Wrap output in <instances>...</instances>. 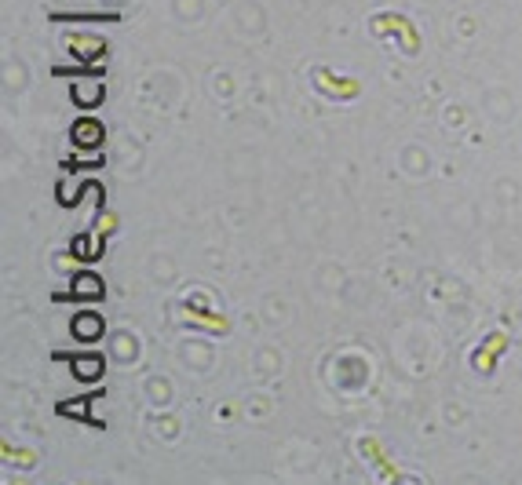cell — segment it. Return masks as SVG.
<instances>
[{"label": "cell", "mask_w": 522, "mask_h": 485, "mask_svg": "<svg viewBox=\"0 0 522 485\" xmlns=\"http://www.w3.org/2000/svg\"><path fill=\"white\" fill-rule=\"evenodd\" d=\"M74 336H81V339L103 336V318H95V314H81V318H74Z\"/></svg>", "instance_id": "obj_1"}, {"label": "cell", "mask_w": 522, "mask_h": 485, "mask_svg": "<svg viewBox=\"0 0 522 485\" xmlns=\"http://www.w3.org/2000/svg\"><path fill=\"white\" fill-rule=\"evenodd\" d=\"M74 296H84V299L103 296V281L92 278V274H84V278H77V281H74Z\"/></svg>", "instance_id": "obj_2"}, {"label": "cell", "mask_w": 522, "mask_h": 485, "mask_svg": "<svg viewBox=\"0 0 522 485\" xmlns=\"http://www.w3.org/2000/svg\"><path fill=\"white\" fill-rule=\"evenodd\" d=\"M74 135L84 142V146H92V142H99V135H103V132H99L95 124H77V128H74Z\"/></svg>", "instance_id": "obj_3"}]
</instances>
